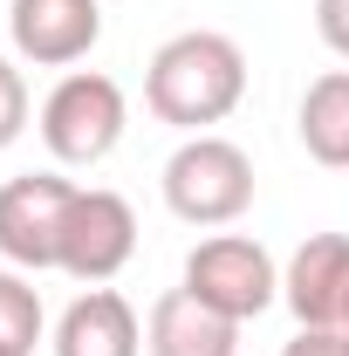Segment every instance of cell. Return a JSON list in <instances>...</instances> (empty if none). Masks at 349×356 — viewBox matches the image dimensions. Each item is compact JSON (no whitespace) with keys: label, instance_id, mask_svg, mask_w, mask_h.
<instances>
[{"label":"cell","instance_id":"cell-16","mask_svg":"<svg viewBox=\"0 0 349 356\" xmlns=\"http://www.w3.org/2000/svg\"><path fill=\"white\" fill-rule=\"evenodd\" d=\"M336 329H343V336H349V309H343V322H336Z\"/></svg>","mask_w":349,"mask_h":356},{"label":"cell","instance_id":"cell-1","mask_svg":"<svg viewBox=\"0 0 349 356\" xmlns=\"http://www.w3.org/2000/svg\"><path fill=\"white\" fill-rule=\"evenodd\" d=\"M247 96V55L233 35H213V28H192V35H172V42L151 55L144 69V103L158 124L172 131H206V124H226Z\"/></svg>","mask_w":349,"mask_h":356},{"label":"cell","instance_id":"cell-9","mask_svg":"<svg viewBox=\"0 0 349 356\" xmlns=\"http://www.w3.org/2000/svg\"><path fill=\"white\" fill-rule=\"evenodd\" d=\"M144 350L151 356H240V322L206 309L192 288H172V295L151 302Z\"/></svg>","mask_w":349,"mask_h":356},{"label":"cell","instance_id":"cell-5","mask_svg":"<svg viewBox=\"0 0 349 356\" xmlns=\"http://www.w3.org/2000/svg\"><path fill=\"white\" fill-rule=\"evenodd\" d=\"M76 206V185L55 172H28L0 185V261L7 267H55L62 261V226Z\"/></svg>","mask_w":349,"mask_h":356},{"label":"cell","instance_id":"cell-14","mask_svg":"<svg viewBox=\"0 0 349 356\" xmlns=\"http://www.w3.org/2000/svg\"><path fill=\"white\" fill-rule=\"evenodd\" d=\"M315 28H322V42L349 62V0H315Z\"/></svg>","mask_w":349,"mask_h":356},{"label":"cell","instance_id":"cell-8","mask_svg":"<svg viewBox=\"0 0 349 356\" xmlns=\"http://www.w3.org/2000/svg\"><path fill=\"white\" fill-rule=\"evenodd\" d=\"M281 302L302 329H336L349 309V233H308L281 274Z\"/></svg>","mask_w":349,"mask_h":356},{"label":"cell","instance_id":"cell-2","mask_svg":"<svg viewBox=\"0 0 349 356\" xmlns=\"http://www.w3.org/2000/svg\"><path fill=\"white\" fill-rule=\"evenodd\" d=\"M165 206L185 226H233L254 206V158L233 137H185L165 165Z\"/></svg>","mask_w":349,"mask_h":356},{"label":"cell","instance_id":"cell-11","mask_svg":"<svg viewBox=\"0 0 349 356\" xmlns=\"http://www.w3.org/2000/svg\"><path fill=\"white\" fill-rule=\"evenodd\" d=\"M302 144L315 165H329V172H349V69H329V76H315L302 96Z\"/></svg>","mask_w":349,"mask_h":356},{"label":"cell","instance_id":"cell-13","mask_svg":"<svg viewBox=\"0 0 349 356\" xmlns=\"http://www.w3.org/2000/svg\"><path fill=\"white\" fill-rule=\"evenodd\" d=\"M21 131H28V83H21V69L0 55V151H7Z\"/></svg>","mask_w":349,"mask_h":356},{"label":"cell","instance_id":"cell-10","mask_svg":"<svg viewBox=\"0 0 349 356\" xmlns=\"http://www.w3.org/2000/svg\"><path fill=\"white\" fill-rule=\"evenodd\" d=\"M55 356H144V329L137 309L117 288H89L76 295L62 322H55Z\"/></svg>","mask_w":349,"mask_h":356},{"label":"cell","instance_id":"cell-15","mask_svg":"<svg viewBox=\"0 0 349 356\" xmlns=\"http://www.w3.org/2000/svg\"><path fill=\"white\" fill-rule=\"evenodd\" d=\"M281 356H349V336L343 329H302Z\"/></svg>","mask_w":349,"mask_h":356},{"label":"cell","instance_id":"cell-6","mask_svg":"<svg viewBox=\"0 0 349 356\" xmlns=\"http://www.w3.org/2000/svg\"><path fill=\"white\" fill-rule=\"evenodd\" d=\"M137 254V213L124 192H103V185H76V206L62 226V274H76L83 288H103L110 274H124Z\"/></svg>","mask_w":349,"mask_h":356},{"label":"cell","instance_id":"cell-4","mask_svg":"<svg viewBox=\"0 0 349 356\" xmlns=\"http://www.w3.org/2000/svg\"><path fill=\"white\" fill-rule=\"evenodd\" d=\"M185 288L206 302V309L233 315V322H254L261 309H274L281 295V274H274V254L247 233H213L192 247L185 261Z\"/></svg>","mask_w":349,"mask_h":356},{"label":"cell","instance_id":"cell-3","mask_svg":"<svg viewBox=\"0 0 349 356\" xmlns=\"http://www.w3.org/2000/svg\"><path fill=\"white\" fill-rule=\"evenodd\" d=\"M124 124H131V103L124 89L96 69H76L48 89L42 103V144L62 158V165H103L117 144H124Z\"/></svg>","mask_w":349,"mask_h":356},{"label":"cell","instance_id":"cell-7","mask_svg":"<svg viewBox=\"0 0 349 356\" xmlns=\"http://www.w3.org/2000/svg\"><path fill=\"white\" fill-rule=\"evenodd\" d=\"M14 55L35 69H69L103 42V7L96 0H14L7 7Z\"/></svg>","mask_w":349,"mask_h":356},{"label":"cell","instance_id":"cell-12","mask_svg":"<svg viewBox=\"0 0 349 356\" xmlns=\"http://www.w3.org/2000/svg\"><path fill=\"white\" fill-rule=\"evenodd\" d=\"M35 343H42V295L14 267H0V356H35Z\"/></svg>","mask_w":349,"mask_h":356}]
</instances>
